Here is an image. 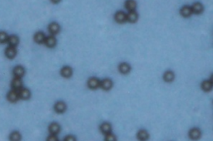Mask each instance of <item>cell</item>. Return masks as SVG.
<instances>
[{
  "label": "cell",
  "instance_id": "5",
  "mask_svg": "<svg viewBox=\"0 0 213 141\" xmlns=\"http://www.w3.org/2000/svg\"><path fill=\"white\" fill-rule=\"evenodd\" d=\"M114 18L116 20L117 23H125L127 21V14L123 11H118L117 12L115 16H114Z\"/></svg>",
  "mask_w": 213,
  "mask_h": 141
},
{
  "label": "cell",
  "instance_id": "8",
  "mask_svg": "<svg viewBox=\"0 0 213 141\" xmlns=\"http://www.w3.org/2000/svg\"><path fill=\"white\" fill-rule=\"evenodd\" d=\"M18 92H19V98H21V99H23V100H29V98H30V96H31V92H30V90H29V89H27V88H23V87H22L20 90H18Z\"/></svg>",
  "mask_w": 213,
  "mask_h": 141
},
{
  "label": "cell",
  "instance_id": "20",
  "mask_svg": "<svg viewBox=\"0 0 213 141\" xmlns=\"http://www.w3.org/2000/svg\"><path fill=\"white\" fill-rule=\"evenodd\" d=\"M118 69H119V71L121 73L127 74L130 70H131V67H130L129 64L125 63V62H123V63H121V64L119 65Z\"/></svg>",
  "mask_w": 213,
  "mask_h": 141
},
{
  "label": "cell",
  "instance_id": "16",
  "mask_svg": "<svg viewBox=\"0 0 213 141\" xmlns=\"http://www.w3.org/2000/svg\"><path fill=\"white\" fill-rule=\"evenodd\" d=\"M138 19V14L136 11L129 12L127 14V20L129 21L130 23H136Z\"/></svg>",
  "mask_w": 213,
  "mask_h": 141
},
{
  "label": "cell",
  "instance_id": "12",
  "mask_svg": "<svg viewBox=\"0 0 213 141\" xmlns=\"http://www.w3.org/2000/svg\"><path fill=\"white\" fill-rule=\"evenodd\" d=\"M49 31L52 34V36L56 35L60 31V26H59V24L58 23H50L49 26Z\"/></svg>",
  "mask_w": 213,
  "mask_h": 141
},
{
  "label": "cell",
  "instance_id": "4",
  "mask_svg": "<svg viewBox=\"0 0 213 141\" xmlns=\"http://www.w3.org/2000/svg\"><path fill=\"white\" fill-rule=\"evenodd\" d=\"M60 130H61V127H60V125H58V123L53 122V123H52V124H50V125H49V131L51 135H58V133L60 132Z\"/></svg>",
  "mask_w": 213,
  "mask_h": 141
},
{
  "label": "cell",
  "instance_id": "3",
  "mask_svg": "<svg viewBox=\"0 0 213 141\" xmlns=\"http://www.w3.org/2000/svg\"><path fill=\"white\" fill-rule=\"evenodd\" d=\"M7 99H8V100L10 101V102H12V103L16 102L17 100L19 99V92H18V90H10L9 92L8 93V95H7Z\"/></svg>",
  "mask_w": 213,
  "mask_h": 141
},
{
  "label": "cell",
  "instance_id": "10",
  "mask_svg": "<svg viewBox=\"0 0 213 141\" xmlns=\"http://www.w3.org/2000/svg\"><path fill=\"white\" fill-rule=\"evenodd\" d=\"M67 110V106L63 101H58L55 104L54 106V110L57 113H63Z\"/></svg>",
  "mask_w": 213,
  "mask_h": 141
},
{
  "label": "cell",
  "instance_id": "18",
  "mask_svg": "<svg viewBox=\"0 0 213 141\" xmlns=\"http://www.w3.org/2000/svg\"><path fill=\"white\" fill-rule=\"evenodd\" d=\"M61 75L63 77L69 78L73 75V69L70 67H63L61 69Z\"/></svg>",
  "mask_w": 213,
  "mask_h": 141
},
{
  "label": "cell",
  "instance_id": "1",
  "mask_svg": "<svg viewBox=\"0 0 213 141\" xmlns=\"http://www.w3.org/2000/svg\"><path fill=\"white\" fill-rule=\"evenodd\" d=\"M101 80L99 79H97V77H91L87 80V86L90 89L95 90L97 89L98 87H100Z\"/></svg>",
  "mask_w": 213,
  "mask_h": 141
},
{
  "label": "cell",
  "instance_id": "19",
  "mask_svg": "<svg viewBox=\"0 0 213 141\" xmlns=\"http://www.w3.org/2000/svg\"><path fill=\"white\" fill-rule=\"evenodd\" d=\"M100 130L104 135L109 134V133H111V131H112V125H111V124H109V123L105 122V123H103V124L101 125Z\"/></svg>",
  "mask_w": 213,
  "mask_h": 141
},
{
  "label": "cell",
  "instance_id": "2",
  "mask_svg": "<svg viewBox=\"0 0 213 141\" xmlns=\"http://www.w3.org/2000/svg\"><path fill=\"white\" fill-rule=\"evenodd\" d=\"M13 74L14 77L21 79L24 76V74H25V69L22 66H17V67L13 68Z\"/></svg>",
  "mask_w": 213,
  "mask_h": 141
},
{
  "label": "cell",
  "instance_id": "23",
  "mask_svg": "<svg viewBox=\"0 0 213 141\" xmlns=\"http://www.w3.org/2000/svg\"><path fill=\"white\" fill-rule=\"evenodd\" d=\"M191 10H192V13H202V11H203V6H202V4L200 3H195L191 6Z\"/></svg>",
  "mask_w": 213,
  "mask_h": 141
},
{
  "label": "cell",
  "instance_id": "9",
  "mask_svg": "<svg viewBox=\"0 0 213 141\" xmlns=\"http://www.w3.org/2000/svg\"><path fill=\"white\" fill-rule=\"evenodd\" d=\"M201 133L200 130L197 128L191 129L190 131H189V137H190V139H191L192 140H197V139H199L201 137Z\"/></svg>",
  "mask_w": 213,
  "mask_h": 141
},
{
  "label": "cell",
  "instance_id": "11",
  "mask_svg": "<svg viewBox=\"0 0 213 141\" xmlns=\"http://www.w3.org/2000/svg\"><path fill=\"white\" fill-rule=\"evenodd\" d=\"M17 49L13 47H8L5 50V56L9 59H13L16 57Z\"/></svg>",
  "mask_w": 213,
  "mask_h": 141
},
{
  "label": "cell",
  "instance_id": "30",
  "mask_svg": "<svg viewBox=\"0 0 213 141\" xmlns=\"http://www.w3.org/2000/svg\"><path fill=\"white\" fill-rule=\"evenodd\" d=\"M64 141H76V138L73 135H68L65 137Z\"/></svg>",
  "mask_w": 213,
  "mask_h": 141
},
{
  "label": "cell",
  "instance_id": "25",
  "mask_svg": "<svg viewBox=\"0 0 213 141\" xmlns=\"http://www.w3.org/2000/svg\"><path fill=\"white\" fill-rule=\"evenodd\" d=\"M125 7H126V8L129 12H133V11H135L136 7H137V3H136L135 1H133V0L127 1L126 3H125Z\"/></svg>",
  "mask_w": 213,
  "mask_h": 141
},
{
  "label": "cell",
  "instance_id": "24",
  "mask_svg": "<svg viewBox=\"0 0 213 141\" xmlns=\"http://www.w3.org/2000/svg\"><path fill=\"white\" fill-rule=\"evenodd\" d=\"M201 88L204 91H210L212 89V81L211 80H204L201 84Z\"/></svg>",
  "mask_w": 213,
  "mask_h": 141
},
{
  "label": "cell",
  "instance_id": "7",
  "mask_svg": "<svg viewBox=\"0 0 213 141\" xmlns=\"http://www.w3.org/2000/svg\"><path fill=\"white\" fill-rule=\"evenodd\" d=\"M113 80L109 79V78H106L103 79V80H101L100 87L103 89L104 90H109L112 87H113Z\"/></svg>",
  "mask_w": 213,
  "mask_h": 141
},
{
  "label": "cell",
  "instance_id": "28",
  "mask_svg": "<svg viewBox=\"0 0 213 141\" xmlns=\"http://www.w3.org/2000/svg\"><path fill=\"white\" fill-rule=\"evenodd\" d=\"M105 141H117L116 136L112 133L106 134L105 135Z\"/></svg>",
  "mask_w": 213,
  "mask_h": 141
},
{
  "label": "cell",
  "instance_id": "13",
  "mask_svg": "<svg viewBox=\"0 0 213 141\" xmlns=\"http://www.w3.org/2000/svg\"><path fill=\"white\" fill-rule=\"evenodd\" d=\"M8 43L9 44V47H13L15 48L16 46L19 45V38H18V36L16 35H11L8 36Z\"/></svg>",
  "mask_w": 213,
  "mask_h": 141
},
{
  "label": "cell",
  "instance_id": "26",
  "mask_svg": "<svg viewBox=\"0 0 213 141\" xmlns=\"http://www.w3.org/2000/svg\"><path fill=\"white\" fill-rule=\"evenodd\" d=\"M21 139H22V136L19 131H13L10 134V141H20Z\"/></svg>",
  "mask_w": 213,
  "mask_h": 141
},
{
  "label": "cell",
  "instance_id": "22",
  "mask_svg": "<svg viewBox=\"0 0 213 141\" xmlns=\"http://www.w3.org/2000/svg\"><path fill=\"white\" fill-rule=\"evenodd\" d=\"M174 78L175 75L171 70L166 71L164 73V75H163V79H164L165 81H167V82H171L172 80H174Z\"/></svg>",
  "mask_w": 213,
  "mask_h": 141
},
{
  "label": "cell",
  "instance_id": "27",
  "mask_svg": "<svg viewBox=\"0 0 213 141\" xmlns=\"http://www.w3.org/2000/svg\"><path fill=\"white\" fill-rule=\"evenodd\" d=\"M8 35L3 31H0V43H4L8 41Z\"/></svg>",
  "mask_w": 213,
  "mask_h": 141
},
{
  "label": "cell",
  "instance_id": "15",
  "mask_svg": "<svg viewBox=\"0 0 213 141\" xmlns=\"http://www.w3.org/2000/svg\"><path fill=\"white\" fill-rule=\"evenodd\" d=\"M137 136L138 140L140 141H147L149 138L148 132L145 130H140Z\"/></svg>",
  "mask_w": 213,
  "mask_h": 141
},
{
  "label": "cell",
  "instance_id": "6",
  "mask_svg": "<svg viewBox=\"0 0 213 141\" xmlns=\"http://www.w3.org/2000/svg\"><path fill=\"white\" fill-rule=\"evenodd\" d=\"M11 87L13 88V90H20L23 87V81H22V80L20 78L14 77L13 80H12V82H11Z\"/></svg>",
  "mask_w": 213,
  "mask_h": 141
},
{
  "label": "cell",
  "instance_id": "29",
  "mask_svg": "<svg viewBox=\"0 0 213 141\" xmlns=\"http://www.w3.org/2000/svg\"><path fill=\"white\" fill-rule=\"evenodd\" d=\"M47 141H58V137H57L56 135H49V137L47 138Z\"/></svg>",
  "mask_w": 213,
  "mask_h": 141
},
{
  "label": "cell",
  "instance_id": "17",
  "mask_svg": "<svg viewBox=\"0 0 213 141\" xmlns=\"http://www.w3.org/2000/svg\"><path fill=\"white\" fill-rule=\"evenodd\" d=\"M45 34L42 32H38L37 33H35V35H34V41H35L37 43H39V44L43 43L44 41H45Z\"/></svg>",
  "mask_w": 213,
  "mask_h": 141
},
{
  "label": "cell",
  "instance_id": "14",
  "mask_svg": "<svg viewBox=\"0 0 213 141\" xmlns=\"http://www.w3.org/2000/svg\"><path fill=\"white\" fill-rule=\"evenodd\" d=\"M44 43L49 48H53L57 44V40L55 38L54 36H49V37H47L45 38Z\"/></svg>",
  "mask_w": 213,
  "mask_h": 141
},
{
  "label": "cell",
  "instance_id": "21",
  "mask_svg": "<svg viewBox=\"0 0 213 141\" xmlns=\"http://www.w3.org/2000/svg\"><path fill=\"white\" fill-rule=\"evenodd\" d=\"M181 14L184 18H188L190 17L191 14H192V10H191V8L189 6H184L181 8Z\"/></svg>",
  "mask_w": 213,
  "mask_h": 141
}]
</instances>
